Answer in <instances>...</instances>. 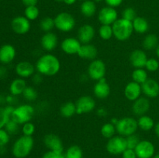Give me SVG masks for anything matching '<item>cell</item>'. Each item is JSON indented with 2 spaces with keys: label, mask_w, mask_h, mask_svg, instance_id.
Listing matches in <instances>:
<instances>
[{
  "label": "cell",
  "mask_w": 159,
  "mask_h": 158,
  "mask_svg": "<svg viewBox=\"0 0 159 158\" xmlns=\"http://www.w3.org/2000/svg\"><path fill=\"white\" fill-rule=\"evenodd\" d=\"M55 1L58 2H63V0H55Z\"/></svg>",
  "instance_id": "obj_61"
},
{
  "label": "cell",
  "mask_w": 159,
  "mask_h": 158,
  "mask_svg": "<svg viewBox=\"0 0 159 158\" xmlns=\"http://www.w3.org/2000/svg\"><path fill=\"white\" fill-rule=\"evenodd\" d=\"M126 138V142H127V147L128 149H133L134 150L136 148V147L138 146V144L139 143L140 140L139 137L135 134L130 135V136H127Z\"/></svg>",
  "instance_id": "obj_41"
},
{
  "label": "cell",
  "mask_w": 159,
  "mask_h": 158,
  "mask_svg": "<svg viewBox=\"0 0 159 158\" xmlns=\"http://www.w3.org/2000/svg\"><path fill=\"white\" fill-rule=\"evenodd\" d=\"M145 68L147 71H150V72H155V71H158L159 68V61L156 58H148L147 60V63L145 64Z\"/></svg>",
  "instance_id": "obj_40"
},
{
  "label": "cell",
  "mask_w": 159,
  "mask_h": 158,
  "mask_svg": "<svg viewBox=\"0 0 159 158\" xmlns=\"http://www.w3.org/2000/svg\"><path fill=\"white\" fill-rule=\"evenodd\" d=\"M35 125L30 122H26L22 126V133L24 136H32L35 133Z\"/></svg>",
  "instance_id": "obj_42"
},
{
  "label": "cell",
  "mask_w": 159,
  "mask_h": 158,
  "mask_svg": "<svg viewBox=\"0 0 159 158\" xmlns=\"http://www.w3.org/2000/svg\"><path fill=\"white\" fill-rule=\"evenodd\" d=\"M15 71L16 74L21 78H27L34 75L36 71V68L35 65L31 64L30 62L23 60L19 62L16 65Z\"/></svg>",
  "instance_id": "obj_16"
},
{
  "label": "cell",
  "mask_w": 159,
  "mask_h": 158,
  "mask_svg": "<svg viewBox=\"0 0 159 158\" xmlns=\"http://www.w3.org/2000/svg\"><path fill=\"white\" fill-rule=\"evenodd\" d=\"M118 20V12L115 8L105 6L99 11L98 20L101 25H112Z\"/></svg>",
  "instance_id": "obj_10"
},
{
  "label": "cell",
  "mask_w": 159,
  "mask_h": 158,
  "mask_svg": "<svg viewBox=\"0 0 159 158\" xmlns=\"http://www.w3.org/2000/svg\"><path fill=\"white\" fill-rule=\"evenodd\" d=\"M10 116L6 112L5 107L0 106V129H3L6 122L10 119Z\"/></svg>",
  "instance_id": "obj_43"
},
{
  "label": "cell",
  "mask_w": 159,
  "mask_h": 158,
  "mask_svg": "<svg viewBox=\"0 0 159 158\" xmlns=\"http://www.w3.org/2000/svg\"><path fill=\"white\" fill-rule=\"evenodd\" d=\"M42 158H65L63 152H56L48 150L42 156Z\"/></svg>",
  "instance_id": "obj_45"
},
{
  "label": "cell",
  "mask_w": 159,
  "mask_h": 158,
  "mask_svg": "<svg viewBox=\"0 0 159 158\" xmlns=\"http://www.w3.org/2000/svg\"><path fill=\"white\" fill-rule=\"evenodd\" d=\"M11 27L14 33L19 35H23L30 30V21L25 16L18 15L12 19L11 22Z\"/></svg>",
  "instance_id": "obj_11"
},
{
  "label": "cell",
  "mask_w": 159,
  "mask_h": 158,
  "mask_svg": "<svg viewBox=\"0 0 159 158\" xmlns=\"http://www.w3.org/2000/svg\"><path fill=\"white\" fill-rule=\"evenodd\" d=\"M80 1H82V2H84V1H85V0H80Z\"/></svg>",
  "instance_id": "obj_62"
},
{
  "label": "cell",
  "mask_w": 159,
  "mask_h": 158,
  "mask_svg": "<svg viewBox=\"0 0 159 158\" xmlns=\"http://www.w3.org/2000/svg\"><path fill=\"white\" fill-rule=\"evenodd\" d=\"M99 35L102 40H109L113 37L112 26L110 25H101L99 29Z\"/></svg>",
  "instance_id": "obj_35"
},
{
  "label": "cell",
  "mask_w": 159,
  "mask_h": 158,
  "mask_svg": "<svg viewBox=\"0 0 159 158\" xmlns=\"http://www.w3.org/2000/svg\"><path fill=\"white\" fill-rule=\"evenodd\" d=\"M23 96L28 102H34L37 99L38 94H37V90L34 87L26 86L23 93Z\"/></svg>",
  "instance_id": "obj_37"
},
{
  "label": "cell",
  "mask_w": 159,
  "mask_h": 158,
  "mask_svg": "<svg viewBox=\"0 0 159 158\" xmlns=\"http://www.w3.org/2000/svg\"><path fill=\"white\" fill-rule=\"evenodd\" d=\"M17 102V98L16 96L12 95V94H9V95L6 96V103L9 104L10 105H13Z\"/></svg>",
  "instance_id": "obj_49"
},
{
  "label": "cell",
  "mask_w": 159,
  "mask_h": 158,
  "mask_svg": "<svg viewBox=\"0 0 159 158\" xmlns=\"http://www.w3.org/2000/svg\"><path fill=\"white\" fill-rule=\"evenodd\" d=\"M93 1H94L95 2H102V0H93Z\"/></svg>",
  "instance_id": "obj_60"
},
{
  "label": "cell",
  "mask_w": 159,
  "mask_h": 158,
  "mask_svg": "<svg viewBox=\"0 0 159 158\" xmlns=\"http://www.w3.org/2000/svg\"><path fill=\"white\" fill-rule=\"evenodd\" d=\"M43 143L49 150L56 152H63V143L57 135L48 133L43 137Z\"/></svg>",
  "instance_id": "obj_15"
},
{
  "label": "cell",
  "mask_w": 159,
  "mask_h": 158,
  "mask_svg": "<svg viewBox=\"0 0 159 158\" xmlns=\"http://www.w3.org/2000/svg\"><path fill=\"white\" fill-rule=\"evenodd\" d=\"M113 37L119 41H126L131 37L134 32L131 21L120 18L112 25Z\"/></svg>",
  "instance_id": "obj_3"
},
{
  "label": "cell",
  "mask_w": 159,
  "mask_h": 158,
  "mask_svg": "<svg viewBox=\"0 0 159 158\" xmlns=\"http://www.w3.org/2000/svg\"><path fill=\"white\" fill-rule=\"evenodd\" d=\"M155 52H156V55L158 56V57L159 58V43H158V46H157V48L155 49Z\"/></svg>",
  "instance_id": "obj_58"
},
{
  "label": "cell",
  "mask_w": 159,
  "mask_h": 158,
  "mask_svg": "<svg viewBox=\"0 0 159 158\" xmlns=\"http://www.w3.org/2000/svg\"><path fill=\"white\" fill-rule=\"evenodd\" d=\"M87 72L90 79L98 81L100 79L105 77L107 73L106 64L100 59H95L89 64Z\"/></svg>",
  "instance_id": "obj_7"
},
{
  "label": "cell",
  "mask_w": 159,
  "mask_h": 158,
  "mask_svg": "<svg viewBox=\"0 0 159 158\" xmlns=\"http://www.w3.org/2000/svg\"><path fill=\"white\" fill-rule=\"evenodd\" d=\"M150 101L147 97H140L134 102H133L132 105V111L135 116H141L143 115H146V113L150 109Z\"/></svg>",
  "instance_id": "obj_21"
},
{
  "label": "cell",
  "mask_w": 159,
  "mask_h": 158,
  "mask_svg": "<svg viewBox=\"0 0 159 158\" xmlns=\"http://www.w3.org/2000/svg\"><path fill=\"white\" fill-rule=\"evenodd\" d=\"M26 82L24 78L17 77L15 78L9 85V92L11 94L15 96L23 94L25 88H26Z\"/></svg>",
  "instance_id": "obj_25"
},
{
  "label": "cell",
  "mask_w": 159,
  "mask_h": 158,
  "mask_svg": "<svg viewBox=\"0 0 159 158\" xmlns=\"http://www.w3.org/2000/svg\"><path fill=\"white\" fill-rule=\"evenodd\" d=\"M77 114H86L93 112L96 108V101L92 96L83 95L75 102Z\"/></svg>",
  "instance_id": "obj_9"
},
{
  "label": "cell",
  "mask_w": 159,
  "mask_h": 158,
  "mask_svg": "<svg viewBox=\"0 0 159 158\" xmlns=\"http://www.w3.org/2000/svg\"><path fill=\"white\" fill-rule=\"evenodd\" d=\"M152 158H159V153H156V154L154 155V156Z\"/></svg>",
  "instance_id": "obj_59"
},
{
  "label": "cell",
  "mask_w": 159,
  "mask_h": 158,
  "mask_svg": "<svg viewBox=\"0 0 159 158\" xmlns=\"http://www.w3.org/2000/svg\"><path fill=\"white\" fill-rule=\"evenodd\" d=\"M142 93L148 99H155L159 95V83L155 79L148 78L141 85Z\"/></svg>",
  "instance_id": "obj_19"
},
{
  "label": "cell",
  "mask_w": 159,
  "mask_h": 158,
  "mask_svg": "<svg viewBox=\"0 0 159 158\" xmlns=\"http://www.w3.org/2000/svg\"><path fill=\"white\" fill-rule=\"evenodd\" d=\"M65 158H82L83 151L78 145H72L68 148L65 153Z\"/></svg>",
  "instance_id": "obj_33"
},
{
  "label": "cell",
  "mask_w": 159,
  "mask_h": 158,
  "mask_svg": "<svg viewBox=\"0 0 159 158\" xmlns=\"http://www.w3.org/2000/svg\"><path fill=\"white\" fill-rule=\"evenodd\" d=\"M96 114H97L99 116H100V117H103V116H107V110H106L104 108H99L97 110H96Z\"/></svg>",
  "instance_id": "obj_52"
},
{
  "label": "cell",
  "mask_w": 159,
  "mask_h": 158,
  "mask_svg": "<svg viewBox=\"0 0 159 158\" xmlns=\"http://www.w3.org/2000/svg\"><path fill=\"white\" fill-rule=\"evenodd\" d=\"M10 135L5 129H0V147H6L9 142Z\"/></svg>",
  "instance_id": "obj_44"
},
{
  "label": "cell",
  "mask_w": 159,
  "mask_h": 158,
  "mask_svg": "<svg viewBox=\"0 0 159 158\" xmlns=\"http://www.w3.org/2000/svg\"><path fill=\"white\" fill-rule=\"evenodd\" d=\"M155 134L157 135V136L159 138V122H157L155 125Z\"/></svg>",
  "instance_id": "obj_54"
},
{
  "label": "cell",
  "mask_w": 159,
  "mask_h": 158,
  "mask_svg": "<svg viewBox=\"0 0 159 158\" xmlns=\"http://www.w3.org/2000/svg\"><path fill=\"white\" fill-rule=\"evenodd\" d=\"M8 74L7 68L4 66H0V80L6 78Z\"/></svg>",
  "instance_id": "obj_50"
},
{
  "label": "cell",
  "mask_w": 159,
  "mask_h": 158,
  "mask_svg": "<svg viewBox=\"0 0 159 158\" xmlns=\"http://www.w3.org/2000/svg\"><path fill=\"white\" fill-rule=\"evenodd\" d=\"M159 43L158 37L155 33H148L144 37L142 42V46L146 50H155Z\"/></svg>",
  "instance_id": "obj_28"
},
{
  "label": "cell",
  "mask_w": 159,
  "mask_h": 158,
  "mask_svg": "<svg viewBox=\"0 0 159 158\" xmlns=\"http://www.w3.org/2000/svg\"><path fill=\"white\" fill-rule=\"evenodd\" d=\"M137 17V12L134 8L127 7L124 9L122 12V18L129 21H133Z\"/></svg>",
  "instance_id": "obj_39"
},
{
  "label": "cell",
  "mask_w": 159,
  "mask_h": 158,
  "mask_svg": "<svg viewBox=\"0 0 159 158\" xmlns=\"http://www.w3.org/2000/svg\"><path fill=\"white\" fill-rule=\"evenodd\" d=\"M55 27L54 20L50 16H46L42 19L40 22V28L44 33L52 32L53 29Z\"/></svg>",
  "instance_id": "obj_34"
},
{
  "label": "cell",
  "mask_w": 159,
  "mask_h": 158,
  "mask_svg": "<svg viewBox=\"0 0 159 158\" xmlns=\"http://www.w3.org/2000/svg\"><path fill=\"white\" fill-rule=\"evenodd\" d=\"M131 77L134 81L142 85L148 79V74L147 70L144 68H135L132 72Z\"/></svg>",
  "instance_id": "obj_31"
},
{
  "label": "cell",
  "mask_w": 159,
  "mask_h": 158,
  "mask_svg": "<svg viewBox=\"0 0 159 158\" xmlns=\"http://www.w3.org/2000/svg\"><path fill=\"white\" fill-rule=\"evenodd\" d=\"M108 6L113 8H116L120 6L123 3L124 0H104Z\"/></svg>",
  "instance_id": "obj_48"
},
{
  "label": "cell",
  "mask_w": 159,
  "mask_h": 158,
  "mask_svg": "<svg viewBox=\"0 0 159 158\" xmlns=\"http://www.w3.org/2000/svg\"><path fill=\"white\" fill-rule=\"evenodd\" d=\"M138 128L141 129L143 131H150L152 129L155 128V121L150 116L147 115H143L139 116L138 119Z\"/></svg>",
  "instance_id": "obj_29"
},
{
  "label": "cell",
  "mask_w": 159,
  "mask_h": 158,
  "mask_svg": "<svg viewBox=\"0 0 159 158\" xmlns=\"http://www.w3.org/2000/svg\"><path fill=\"white\" fill-rule=\"evenodd\" d=\"M35 114V108L30 104H23L16 107L11 116V119L20 125L30 122Z\"/></svg>",
  "instance_id": "obj_4"
},
{
  "label": "cell",
  "mask_w": 159,
  "mask_h": 158,
  "mask_svg": "<svg viewBox=\"0 0 159 158\" xmlns=\"http://www.w3.org/2000/svg\"><path fill=\"white\" fill-rule=\"evenodd\" d=\"M121 155L123 158H138L135 150L133 149L127 148Z\"/></svg>",
  "instance_id": "obj_46"
},
{
  "label": "cell",
  "mask_w": 159,
  "mask_h": 158,
  "mask_svg": "<svg viewBox=\"0 0 159 158\" xmlns=\"http://www.w3.org/2000/svg\"><path fill=\"white\" fill-rule=\"evenodd\" d=\"M107 152L112 155H120L127 148L126 138L122 136H114L108 139L106 146Z\"/></svg>",
  "instance_id": "obj_8"
},
{
  "label": "cell",
  "mask_w": 159,
  "mask_h": 158,
  "mask_svg": "<svg viewBox=\"0 0 159 158\" xmlns=\"http://www.w3.org/2000/svg\"><path fill=\"white\" fill-rule=\"evenodd\" d=\"M37 72L43 76L51 77L59 72L61 69V62L55 55L50 53L43 54L37 59L35 64Z\"/></svg>",
  "instance_id": "obj_1"
},
{
  "label": "cell",
  "mask_w": 159,
  "mask_h": 158,
  "mask_svg": "<svg viewBox=\"0 0 159 158\" xmlns=\"http://www.w3.org/2000/svg\"><path fill=\"white\" fill-rule=\"evenodd\" d=\"M110 92H111L110 86L108 84V82L107 81L105 77L96 81L94 87H93L94 95L97 99H101V100L108 98L109 95L110 94Z\"/></svg>",
  "instance_id": "obj_18"
},
{
  "label": "cell",
  "mask_w": 159,
  "mask_h": 158,
  "mask_svg": "<svg viewBox=\"0 0 159 158\" xmlns=\"http://www.w3.org/2000/svg\"><path fill=\"white\" fill-rule=\"evenodd\" d=\"M148 56L142 50H134L130 54V62L134 68H144L148 60Z\"/></svg>",
  "instance_id": "obj_22"
},
{
  "label": "cell",
  "mask_w": 159,
  "mask_h": 158,
  "mask_svg": "<svg viewBox=\"0 0 159 158\" xmlns=\"http://www.w3.org/2000/svg\"><path fill=\"white\" fill-rule=\"evenodd\" d=\"M77 36L82 44L90 43L96 36V30L92 25L84 24L78 29Z\"/></svg>",
  "instance_id": "obj_14"
},
{
  "label": "cell",
  "mask_w": 159,
  "mask_h": 158,
  "mask_svg": "<svg viewBox=\"0 0 159 158\" xmlns=\"http://www.w3.org/2000/svg\"><path fill=\"white\" fill-rule=\"evenodd\" d=\"M6 103V96H4L3 94H0V104Z\"/></svg>",
  "instance_id": "obj_55"
},
{
  "label": "cell",
  "mask_w": 159,
  "mask_h": 158,
  "mask_svg": "<svg viewBox=\"0 0 159 158\" xmlns=\"http://www.w3.org/2000/svg\"><path fill=\"white\" fill-rule=\"evenodd\" d=\"M134 150L138 158H152L155 153V145L147 139L140 141Z\"/></svg>",
  "instance_id": "obj_12"
},
{
  "label": "cell",
  "mask_w": 159,
  "mask_h": 158,
  "mask_svg": "<svg viewBox=\"0 0 159 158\" xmlns=\"http://www.w3.org/2000/svg\"><path fill=\"white\" fill-rule=\"evenodd\" d=\"M77 0H63V2L65 3L68 6H71V5L75 4Z\"/></svg>",
  "instance_id": "obj_53"
},
{
  "label": "cell",
  "mask_w": 159,
  "mask_h": 158,
  "mask_svg": "<svg viewBox=\"0 0 159 158\" xmlns=\"http://www.w3.org/2000/svg\"><path fill=\"white\" fill-rule=\"evenodd\" d=\"M124 93L127 100L134 102L135 100L139 99L142 94L141 85L132 81L127 84V85L124 88Z\"/></svg>",
  "instance_id": "obj_17"
},
{
  "label": "cell",
  "mask_w": 159,
  "mask_h": 158,
  "mask_svg": "<svg viewBox=\"0 0 159 158\" xmlns=\"http://www.w3.org/2000/svg\"><path fill=\"white\" fill-rule=\"evenodd\" d=\"M118 121H119V119H118L117 118H116V117H113L111 119H110V122H111L112 124H113V125H116V123L118 122Z\"/></svg>",
  "instance_id": "obj_56"
},
{
  "label": "cell",
  "mask_w": 159,
  "mask_h": 158,
  "mask_svg": "<svg viewBox=\"0 0 159 158\" xmlns=\"http://www.w3.org/2000/svg\"><path fill=\"white\" fill-rule=\"evenodd\" d=\"M134 31L139 34H144L149 29L148 21L145 18L141 16H137L132 21Z\"/></svg>",
  "instance_id": "obj_26"
},
{
  "label": "cell",
  "mask_w": 159,
  "mask_h": 158,
  "mask_svg": "<svg viewBox=\"0 0 159 158\" xmlns=\"http://www.w3.org/2000/svg\"><path fill=\"white\" fill-rule=\"evenodd\" d=\"M58 38L57 35L53 32L45 33L40 39V46L44 50L51 52L57 46Z\"/></svg>",
  "instance_id": "obj_20"
},
{
  "label": "cell",
  "mask_w": 159,
  "mask_h": 158,
  "mask_svg": "<svg viewBox=\"0 0 159 158\" xmlns=\"http://www.w3.org/2000/svg\"><path fill=\"white\" fill-rule=\"evenodd\" d=\"M98 54V50L95 45L91 43L82 44L79 50L78 55L82 59L93 60L96 59Z\"/></svg>",
  "instance_id": "obj_24"
},
{
  "label": "cell",
  "mask_w": 159,
  "mask_h": 158,
  "mask_svg": "<svg viewBox=\"0 0 159 158\" xmlns=\"http://www.w3.org/2000/svg\"><path fill=\"white\" fill-rule=\"evenodd\" d=\"M81 46L82 43L78 38L67 37L61 41V49L68 55H74V54H78Z\"/></svg>",
  "instance_id": "obj_13"
},
{
  "label": "cell",
  "mask_w": 159,
  "mask_h": 158,
  "mask_svg": "<svg viewBox=\"0 0 159 158\" xmlns=\"http://www.w3.org/2000/svg\"><path fill=\"white\" fill-rule=\"evenodd\" d=\"M80 10L82 15L86 18L93 17L96 12V2L93 0H85L81 4Z\"/></svg>",
  "instance_id": "obj_27"
},
{
  "label": "cell",
  "mask_w": 159,
  "mask_h": 158,
  "mask_svg": "<svg viewBox=\"0 0 159 158\" xmlns=\"http://www.w3.org/2000/svg\"><path fill=\"white\" fill-rule=\"evenodd\" d=\"M34 146L32 136H21L19 137L12 147V153L16 158H25L29 156Z\"/></svg>",
  "instance_id": "obj_2"
},
{
  "label": "cell",
  "mask_w": 159,
  "mask_h": 158,
  "mask_svg": "<svg viewBox=\"0 0 159 158\" xmlns=\"http://www.w3.org/2000/svg\"><path fill=\"white\" fill-rule=\"evenodd\" d=\"M75 103L72 102H66L61 106L60 114L62 117L69 119L76 114Z\"/></svg>",
  "instance_id": "obj_30"
},
{
  "label": "cell",
  "mask_w": 159,
  "mask_h": 158,
  "mask_svg": "<svg viewBox=\"0 0 159 158\" xmlns=\"http://www.w3.org/2000/svg\"><path fill=\"white\" fill-rule=\"evenodd\" d=\"M4 128L9 133V135H15L18 133L19 129H20V124H18L10 118L9 120L6 122Z\"/></svg>",
  "instance_id": "obj_38"
},
{
  "label": "cell",
  "mask_w": 159,
  "mask_h": 158,
  "mask_svg": "<svg viewBox=\"0 0 159 158\" xmlns=\"http://www.w3.org/2000/svg\"><path fill=\"white\" fill-rule=\"evenodd\" d=\"M22 3L25 6H37L38 0H21Z\"/></svg>",
  "instance_id": "obj_51"
},
{
  "label": "cell",
  "mask_w": 159,
  "mask_h": 158,
  "mask_svg": "<svg viewBox=\"0 0 159 158\" xmlns=\"http://www.w3.org/2000/svg\"><path fill=\"white\" fill-rule=\"evenodd\" d=\"M55 28L63 33H69L75 27V19L71 14L61 12L54 18Z\"/></svg>",
  "instance_id": "obj_5"
},
{
  "label": "cell",
  "mask_w": 159,
  "mask_h": 158,
  "mask_svg": "<svg viewBox=\"0 0 159 158\" xmlns=\"http://www.w3.org/2000/svg\"><path fill=\"white\" fill-rule=\"evenodd\" d=\"M40 15V10L37 6H26L24 10V16L30 21H34Z\"/></svg>",
  "instance_id": "obj_36"
},
{
  "label": "cell",
  "mask_w": 159,
  "mask_h": 158,
  "mask_svg": "<svg viewBox=\"0 0 159 158\" xmlns=\"http://www.w3.org/2000/svg\"><path fill=\"white\" fill-rule=\"evenodd\" d=\"M43 76L38 72H35L32 76V81L34 85H38L43 82Z\"/></svg>",
  "instance_id": "obj_47"
},
{
  "label": "cell",
  "mask_w": 159,
  "mask_h": 158,
  "mask_svg": "<svg viewBox=\"0 0 159 158\" xmlns=\"http://www.w3.org/2000/svg\"><path fill=\"white\" fill-rule=\"evenodd\" d=\"M138 129V120L132 117H124L119 119L116 125V133L124 137L135 134Z\"/></svg>",
  "instance_id": "obj_6"
},
{
  "label": "cell",
  "mask_w": 159,
  "mask_h": 158,
  "mask_svg": "<svg viewBox=\"0 0 159 158\" xmlns=\"http://www.w3.org/2000/svg\"><path fill=\"white\" fill-rule=\"evenodd\" d=\"M101 135L106 139H110L113 136H115V133H116V125L112 124L111 122H107L102 125L101 127Z\"/></svg>",
  "instance_id": "obj_32"
},
{
  "label": "cell",
  "mask_w": 159,
  "mask_h": 158,
  "mask_svg": "<svg viewBox=\"0 0 159 158\" xmlns=\"http://www.w3.org/2000/svg\"><path fill=\"white\" fill-rule=\"evenodd\" d=\"M16 55V48L11 44H4L0 47V62L3 64L12 63Z\"/></svg>",
  "instance_id": "obj_23"
},
{
  "label": "cell",
  "mask_w": 159,
  "mask_h": 158,
  "mask_svg": "<svg viewBox=\"0 0 159 158\" xmlns=\"http://www.w3.org/2000/svg\"><path fill=\"white\" fill-rule=\"evenodd\" d=\"M6 151V148L5 147H0V154H2Z\"/></svg>",
  "instance_id": "obj_57"
}]
</instances>
